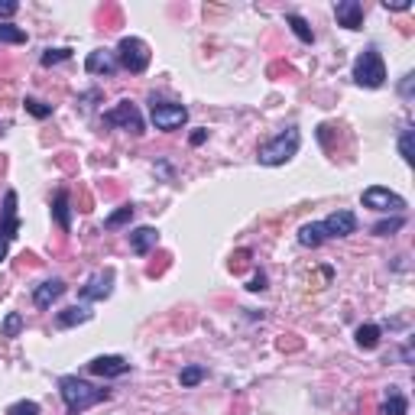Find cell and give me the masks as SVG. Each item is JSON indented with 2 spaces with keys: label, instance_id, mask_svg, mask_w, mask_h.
<instances>
[{
  "label": "cell",
  "instance_id": "28",
  "mask_svg": "<svg viewBox=\"0 0 415 415\" xmlns=\"http://www.w3.org/2000/svg\"><path fill=\"white\" fill-rule=\"evenodd\" d=\"M72 59V49H46L42 52V65L52 68V65H59V62H68Z\"/></svg>",
  "mask_w": 415,
  "mask_h": 415
},
{
  "label": "cell",
  "instance_id": "26",
  "mask_svg": "<svg viewBox=\"0 0 415 415\" xmlns=\"http://www.w3.org/2000/svg\"><path fill=\"white\" fill-rule=\"evenodd\" d=\"M23 315H20V312H10V315L3 318V338H20V331H23Z\"/></svg>",
  "mask_w": 415,
  "mask_h": 415
},
{
  "label": "cell",
  "instance_id": "1",
  "mask_svg": "<svg viewBox=\"0 0 415 415\" xmlns=\"http://www.w3.org/2000/svg\"><path fill=\"white\" fill-rule=\"evenodd\" d=\"M59 392L72 415H81L85 409L104 403L110 396L108 390H98V386H91V383H85V379H78V377H59Z\"/></svg>",
  "mask_w": 415,
  "mask_h": 415
},
{
  "label": "cell",
  "instance_id": "30",
  "mask_svg": "<svg viewBox=\"0 0 415 415\" xmlns=\"http://www.w3.org/2000/svg\"><path fill=\"white\" fill-rule=\"evenodd\" d=\"M7 415H39V405L33 399H23V403H13L7 409Z\"/></svg>",
  "mask_w": 415,
  "mask_h": 415
},
{
  "label": "cell",
  "instance_id": "19",
  "mask_svg": "<svg viewBox=\"0 0 415 415\" xmlns=\"http://www.w3.org/2000/svg\"><path fill=\"white\" fill-rule=\"evenodd\" d=\"M286 23L292 26V33L302 39V42H315V33H312V26H308L305 16H299V13H286Z\"/></svg>",
  "mask_w": 415,
  "mask_h": 415
},
{
  "label": "cell",
  "instance_id": "18",
  "mask_svg": "<svg viewBox=\"0 0 415 415\" xmlns=\"http://www.w3.org/2000/svg\"><path fill=\"white\" fill-rule=\"evenodd\" d=\"M52 214H55V221H59L62 231H68V227H72V208H68V192H65V188H59V192H55Z\"/></svg>",
  "mask_w": 415,
  "mask_h": 415
},
{
  "label": "cell",
  "instance_id": "31",
  "mask_svg": "<svg viewBox=\"0 0 415 415\" xmlns=\"http://www.w3.org/2000/svg\"><path fill=\"white\" fill-rule=\"evenodd\" d=\"M247 289H250V292H263V289H266V276H263V273H257V276L250 279V286H247Z\"/></svg>",
  "mask_w": 415,
  "mask_h": 415
},
{
  "label": "cell",
  "instance_id": "8",
  "mask_svg": "<svg viewBox=\"0 0 415 415\" xmlns=\"http://www.w3.org/2000/svg\"><path fill=\"white\" fill-rule=\"evenodd\" d=\"M114 292V269H98V273H91L88 282L81 286V299L85 302H104L108 295Z\"/></svg>",
  "mask_w": 415,
  "mask_h": 415
},
{
  "label": "cell",
  "instance_id": "29",
  "mask_svg": "<svg viewBox=\"0 0 415 415\" xmlns=\"http://www.w3.org/2000/svg\"><path fill=\"white\" fill-rule=\"evenodd\" d=\"M26 110H29L36 121H46L52 114V104H42V101H36V98H26Z\"/></svg>",
  "mask_w": 415,
  "mask_h": 415
},
{
  "label": "cell",
  "instance_id": "9",
  "mask_svg": "<svg viewBox=\"0 0 415 415\" xmlns=\"http://www.w3.org/2000/svg\"><path fill=\"white\" fill-rule=\"evenodd\" d=\"M321 231H325V240H334V237H351L357 231V214L354 211H334L321 221Z\"/></svg>",
  "mask_w": 415,
  "mask_h": 415
},
{
  "label": "cell",
  "instance_id": "7",
  "mask_svg": "<svg viewBox=\"0 0 415 415\" xmlns=\"http://www.w3.org/2000/svg\"><path fill=\"white\" fill-rule=\"evenodd\" d=\"M104 123L123 127V130H130L134 136L143 134V117H140V110H136L134 101H121L114 110H108V114H104Z\"/></svg>",
  "mask_w": 415,
  "mask_h": 415
},
{
  "label": "cell",
  "instance_id": "21",
  "mask_svg": "<svg viewBox=\"0 0 415 415\" xmlns=\"http://www.w3.org/2000/svg\"><path fill=\"white\" fill-rule=\"evenodd\" d=\"M357 344H360L364 351H377L379 347V328L377 325H360V328H357Z\"/></svg>",
  "mask_w": 415,
  "mask_h": 415
},
{
  "label": "cell",
  "instance_id": "10",
  "mask_svg": "<svg viewBox=\"0 0 415 415\" xmlns=\"http://www.w3.org/2000/svg\"><path fill=\"white\" fill-rule=\"evenodd\" d=\"M16 234H20V221H16V192H7V195H3V214H0V237L10 244Z\"/></svg>",
  "mask_w": 415,
  "mask_h": 415
},
{
  "label": "cell",
  "instance_id": "34",
  "mask_svg": "<svg viewBox=\"0 0 415 415\" xmlns=\"http://www.w3.org/2000/svg\"><path fill=\"white\" fill-rule=\"evenodd\" d=\"M383 7H386V10H409V7H412V0H386Z\"/></svg>",
  "mask_w": 415,
  "mask_h": 415
},
{
  "label": "cell",
  "instance_id": "15",
  "mask_svg": "<svg viewBox=\"0 0 415 415\" xmlns=\"http://www.w3.org/2000/svg\"><path fill=\"white\" fill-rule=\"evenodd\" d=\"M156 244H159L156 227H136V231H130V250H134L136 257H147Z\"/></svg>",
  "mask_w": 415,
  "mask_h": 415
},
{
  "label": "cell",
  "instance_id": "12",
  "mask_svg": "<svg viewBox=\"0 0 415 415\" xmlns=\"http://www.w3.org/2000/svg\"><path fill=\"white\" fill-rule=\"evenodd\" d=\"M88 370L91 373H98V377H123V373H130V364L123 360V357H95L91 364H88Z\"/></svg>",
  "mask_w": 415,
  "mask_h": 415
},
{
  "label": "cell",
  "instance_id": "17",
  "mask_svg": "<svg viewBox=\"0 0 415 415\" xmlns=\"http://www.w3.org/2000/svg\"><path fill=\"white\" fill-rule=\"evenodd\" d=\"M383 415H409V399L396 386H390L383 396Z\"/></svg>",
  "mask_w": 415,
  "mask_h": 415
},
{
  "label": "cell",
  "instance_id": "6",
  "mask_svg": "<svg viewBox=\"0 0 415 415\" xmlns=\"http://www.w3.org/2000/svg\"><path fill=\"white\" fill-rule=\"evenodd\" d=\"M360 201L370 211H392V214H403V208H405V198L390 192V188H383V185H370L360 195Z\"/></svg>",
  "mask_w": 415,
  "mask_h": 415
},
{
  "label": "cell",
  "instance_id": "2",
  "mask_svg": "<svg viewBox=\"0 0 415 415\" xmlns=\"http://www.w3.org/2000/svg\"><path fill=\"white\" fill-rule=\"evenodd\" d=\"M299 147H302V134L295 130V127H286L282 134H276L269 143H263L260 147V166H286L289 159L299 153Z\"/></svg>",
  "mask_w": 415,
  "mask_h": 415
},
{
  "label": "cell",
  "instance_id": "33",
  "mask_svg": "<svg viewBox=\"0 0 415 415\" xmlns=\"http://www.w3.org/2000/svg\"><path fill=\"white\" fill-rule=\"evenodd\" d=\"M16 10H20V3H13V0H0V16H13Z\"/></svg>",
  "mask_w": 415,
  "mask_h": 415
},
{
  "label": "cell",
  "instance_id": "23",
  "mask_svg": "<svg viewBox=\"0 0 415 415\" xmlns=\"http://www.w3.org/2000/svg\"><path fill=\"white\" fill-rule=\"evenodd\" d=\"M0 42H10V46H23L26 42V29L13 23H0Z\"/></svg>",
  "mask_w": 415,
  "mask_h": 415
},
{
  "label": "cell",
  "instance_id": "4",
  "mask_svg": "<svg viewBox=\"0 0 415 415\" xmlns=\"http://www.w3.org/2000/svg\"><path fill=\"white\" fill-rule=\"evenodd\" d=\"M114 55H117V65H123L127 72H134V75H143L149 65V46L136 36H123L117 42V52Z\"/></svg>",
  "mask_w": 415,
  "mask_h": 415
},
{
  "label": "cell",
  "instance_id": "37",
  "mask_svg": "<svg viewBox=\"0 0 415 415\" xmlns=\"http://www.w3.org/2000/svg\"><path fill=\"white\" fill-rule=\"evenodd\" d=\"M0 260H7V240L0 237Z\"/></svg>",
  "mask_w": 415,
  "mask_h": 415
},
{
  "label": "cell",
  "instance_id": "14",
  "mask_svg": "<svg viewBox=\"0 0 415 415\" xmlns=\"http://www.w3.org/2000/svg\"><path fill=\"white\" fill-rule=\"evenodd\" d=\"M85 68L91 75H114L121 65H117V55L114 52H108V49H95L91 55L85 59Z\"/></svg>",
  "mask_w": 415,
  "mask_h": 415
},
{
  "label": "cell",
  "instance_id": "36",
  "mask_svg": "<svg viewBox=\"0 0 415 415\" xmlns=\"http://www.w3.org/2000/svg\"><path fill=\"white\" fill-rule=\"evenodd\" d=\"M403 360H405V364H412V344H405V347H403Z\"/></svg>",
  "mask_w": 415,
  "mask_h": 415
},
{
  "label": "cell",
  "instance_id": "13",
  "mask_svg": "<svg viewBox=\"0 0 415 415\" xmlns=\"http://www.w3.org/2000/svg\"><path fill=\"white\" fill-rule=\"evenodd\" d=\"M65 289H68V286H65L62 279H46L42 286H36V289H33V305H36V308H49L55 299H62V295H65Z\"/></svg>",
  "mask_w": 415,
  "mask_h": 415
},
{
  "label": "cell",
  "instance_id": "27",
  "mask_svg": "<svg viewBox=\"0 0 415 415\" xmlns=\"http://www.w3.org/2000/svg\"><path fill=\"white\" fill-rule=\"evenodd\" d=\"M403 224H405V218H403V214H396V218H390V221H379V224H373V234H377V237H390V234L403 231Z\"/></svg>",
  "mask_w": 415,
  "mask_h": 415
},
{
  "label": "cell",
  "instance_id": "16",
  "mask_svg": "<svg viewBox=\"0 0 415 415\" xmlns=\"http://www.w3.org/2000/svg\"><path fill=\"white\" fill-rule=\"evenodd\" d=\"M85 321H91V312L85 305H68L55 312V328H75V325H85Z\"/></svg>",
  "mask_w": 415,
  "mask_h": 415
},
{
  "label": "cell",
  "instance_id": "35",
  "mask_svg": "<svg viewBox=\"0 0 415 415\" xmlns=\"http://www.w3.org/2000/svg\"><path fill=\"white\" fill-rule=\"evenodd\" d=\"M205 140H208V130H195V134H192V147H201Z\"/></svg>",
  "mask_w": 415,
  "mask_h": 415
},
{
  "label": "cell",
  "instance_id": "20",
  "mask_svg": "<svg viewBox=\"0 0 415 415\" xmlns=\"http://www.w3.org/2000/svg\"><path fill=\"white\" fill-rule=\"evenodd\" d=\"M299 244H302V247H321V244H325V231H321V224H305V227H299Z\"/></svg>",
  "mask_w": 415,
  "mask_h": 415
},
{
  "label": "cell",
  "instance_id": "3",
  "mask_svg": "<svg viewBox=\"0 0 415 415\" xmlns=\"http://www.w3.org/2000/svg\"><path fill=\"white\" fill-rule=\"evenodd\" d=\"M354 81L360 88H383L386 85V65H383V55L377 52V46H370V49H364L357 55Z\"/></svg>",
  "mask_w": 415,
  "mask_h": 415
},
{
  "label": "cell",
  "instance_id": "22",
  "mask_svg": "<svg viewBox=\"0 0 415 415\" xmlns=\"http://www.w3.org/2000/svg\"><path fill=\"white\" fill-rule=\"evenodd\" d=\"M134 211H136L134 205L117 208L114 214H108V218H104V227H108V231H114V227H123V224H130V221H134Z\"/></svg>",
  "mask_w": 415,
  "mask_h": 415
},
{
  "label": "cell",
  "instance_id": "25",
  "mask_svg": "<svg viewBox=\"0 0 415 415\" xmlns=\"http://www.w3.org/2000/svg\"><path fill=\"white\" fill-rule=\"evenodd\" d=\"M205 377H208V370H205V366L192 364V366H185L182 373H179V383H182V386H198V383H201Z\"/></svg>",
  "mask_w": 415,
  "mask_h": 415
},
{
  "label": "cell",
  "instance_id": "32",
  "mask_svg": "<svg viewBox=\"0 0 415 415\" xmlns=\"http://www.w3.org/2000/svg\"><path fill=\"white\" fill-rule=\"evenodd\" d=\"M412 81H415V75H405V78H403V85H399V95H403L405 101L412 98Z\"/></svg>",
  "mask_w": 415,
  "mask_h": 415
},
{
  "label": "cell",
  "instance_id": "24",
  "mask_svg": "<svg viewBox=\"0 0 415 415\" xmlns=\"http://www.w3.org/2000/svg\"><path fill=\"white\" fill-rule=\"evenodd\" d=\"M412 140H415V130H412V127H405L403 134H399V153H403L405 166H412V162H415V149H412Z\"/></svg>",
  "mask_w": 415,
  "mask_h": 415
},
{
  "label": "cell",
  "instance_id": "11",
  "mask_svg": "<svg viewBox=\"0 0 415 415\" xmlns=\"http://www.w3.org/2000/svg\"><path fill=\"white\" fill-rule=\"evenodd\" d=\"M334 16L338 23L347 26V29H364V3L360 0H341L334 7Z\"/></svg>",
  "mask_w": 415,
  "mask_h": 415
},
{
  "label": "cell",
  "instance_id": "5",
  "mask_svg": "<svg viewBox=\"0 0 415 415\" xmlns=\"http://www.w3.org/2000/svg\"><path fill=\"white\" fill-rule=\"evenodd\" d=\"M149 117H153V123H156V130H162V134H172V130H179V127L188 121V110H185L182 104H172V101H156V98H153V104H149Z\"/></svg>",
  "mask_w": 415,
  "mask_h": 415
}]
</instances>
